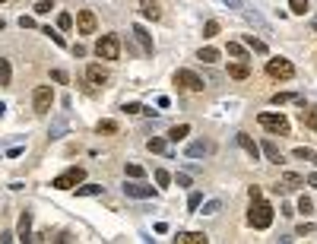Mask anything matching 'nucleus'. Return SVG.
I'll use <instances>...</instances> for the list:
<instances>
[{
	"label": "nucleus",
	"mask_w": 317,
	"mask_h": 244,
	"mask_svg": "<svg viewBox=\"0 0 317 244\" xmlns=\"http://www.w3.org/2000/svg\"><path fill=\"white\" fill-rule=\"evenodd\" d=\"M311 159H314V165H317V153H314V156H311Z\"/></svg>",
	"instance_id": "obj_55"
},
{
	"label": "nucleus",
	"mask_w": 317,
	"mask_h": 244,
	"mask_svg": "<svg viewBox=\"0 0 317 244\" xmlns=\"http://www.w3.org/2000/svg\"><path fill=\"white\" fill-rule=\"evenodd\" d=\"M292 156H295V159H311V156H314V149H308V146H298Z\"/></svg>",
	"instance_id": "obj_42"
},
{
	"label": "nucleus",
	"mask_w": 317,
	"mask_h": 244,
	"mask_svg": "<svg viewBox=\"0 0 317 244\" xmlns=\"http://www.w3.org/2000/svg\"><path fill=\"white\" fill-rule=\"evenodd\" d=\"M44 35H51V41H54V44H61V48H64V35H57V32H51V29H44Z\"/></svg>",
	"instance_id": "obj_44"
},
{
	"label": "nucleus",
	"mask_w": 317,
	"mask_h": 244,
	"mask_svg": "<svg viewBox=\"0 0 317 244\" xmlns=\"http://www.w3.org/2000/svg\"><path fill=\"white\" fill-rule=\"evenodd\" d=\"M124 193L133 197V200H149V197H156V187L143 184L140 178H130V181H124Z\"/></svg>",
	"instance_id": "obj_8"
},
{
	"label": "nucleus",
	"mask_w": 317,
	"mask_h": 244,
	"mask_svg": "<svg viewBox=\"0 0 317 244\" xmlns=\"http://www.w3.org/2000/svg\"><path fill=\"white\" fill-rule=\"evenodd\" d=\"M174 241H181V244H206V235L203 231H184V235H178Z\"/></svg>",
	"instance_id": "obj_21"
},
{
	"label": "nucleus",
	"mask_w": 317,
	"mask_h": 244,
	"mask_svg": "<svg viewBox=\"0 0 317 244\" xmlns=\"http://www.w3.org/2000/svg\"><path fill=\"white\" fill-rule=\"evenodd\" d=\"M124 174H127V178H143V165H137V162H130V165H124Z\"/></svg>",
	"instance_id": "obj_33"
},
{
	"label": "nucleus",
	"mask_w": 317,
	"mask_h": 244,
	"mask_svg": "<svg viewBox=\"0 0 317 244\" xmlns=\"http://www.w3.org/2000/svg\"><path fill=\"white\" fill-rule=\"evenodd\" d=\"M187 133H191V124H174L171 130H168V139H171V143H181Z\"/></svg>",
	"instance_id": "obj_22"
},
{
	"label": "nucleus",
	"mask_w": 317,
	"mask_h": 244,
	"mask_svg": "<svg viewBox=\"0 0 317 244\" xmlns=\"http://www.w3.org/2000/svg\"><path fill=\"white\" fill-rule=\"evenodd\" d=\"M225 7H232V10H241V0H225Z\"/></svg>",
	"instance_id": "obj_51"
},
{
	"label": "nucleus",
	"mask_w": 317,
	"mask_h": 244,
	"mask_svg": "<svg viewBox=\"0 0 317 244\" xmlns=\"http://www.w3.org/2000/svg\"><path fill=\"white\" fill-rule=\"evenodd\" d=\"M96 26H99V19L92 10H79L76 13V32L79 35H96Z\"/></svg>",
	"instance_id": "obj_9"
},
{
	"label": "nucleus",
	"mask_w": 317,
	"mask_h": 244,
	"mask_svg": "<svg viewBox=\"0 0 317 244\" xmlns=\"http://www.w3.org/2000/svg\"><path fill=\"white\" fill-rule=\"evenodd\" d=\"M273 105H289V102H298V105H304V99L298 95V92H276L273 99H269Z\"/></svg>",
	"instance_id": "obj_20"
},
{
	"label": "nucleus",
	"mask_w": 317,
	"mask_h": 244,
	"mask_svg": "<svg viewBox=\"0 0 317 244\" xmlns=\"http://www.w3.org/2000/svg\"><path fill=\"white\" fill-rule=\"evenodd\" d=\"M301 124L311 127V130H317V105H308V108L301 105Z\"/></svg>",
	"instance_id": "obj_18"
},
{
	"label": "nucleus",
	"mask_w": 317,
	"mask_h": 244,
	"mask_svg": "<svg viewBox=\"0 0 317 244\" xmlns=\"http://www.w3.org/2000/svg\"><path fill=\"white\" fill-rule=\"evenodd\" d=\"M99 133H117V121H99Z\"/></svg>",
	"instance_id": "obj_38"
},
{
	"label": "nucleus",
	"mask_w": 317,
	"mask_h": 244,
	"mask_svg": "<svg viewBox=\"0 0 317 244\" xmlns=\"http://www.w3.org/2000/svg\"><path fill=\"white\" fill-rule=\"evenodd\" d=\"M213 35H219V22H216V19H209L206 26H203V38H213Z\"/></svg>",
	"instance_id": "obj_39"
},
{
	"label": "nucleus",
	"mask_w": 317,
	"mask_h": 244,
	"mask_svg": "<svg viewBox=\"0 0 317 244\" xmlns=\"http://www.w3.org/2000/svg\"><path fill=\"white\" fill-rule=\"evenodd\" d=\"M124 111H127V114H143V105H137V102H130V105H124Z\"/></svg>",
	"instance_id": "obj_43"
},
{
	"label": "nucleus",
	"mask_w": 317,
	"mask_h": 244,
	"mask_svg": "<svg viewBox=\"0 0 317 244\" xmlns=\"http://www.w3.org/2000/svg\"><path fill=\"white\" fill-rule=\"evenodd\" d=\"M51 79H54V83H67V73H64V70H54Z\"/></svg>",
	"instance_id": "obj_48"
},
{
	"label": "nucleus",
	"mask_w": 317,
	"mask_h": 244,
	"mask_svg": "<svg viewBox=\"0 0 317 244\" xmlns=\"http://www.w3.org/2000/svg\"><path fill=\"white\" fill-rule=\"evenodd\" d=\"M10 79H13V70H10V61L0 57V86H10Z\"/></svg>",
	"instance_id": "obj_26"
},
{
	"label": "nucleus",
	"mask_w": 317,
	"mask_h": 244,
	"mask_svg": "<svg viewBox=\"0 0 317 244\" xmlns=\"http://www.w3.org/2000/svg\"><path fill=\"white\" fill-rule=\"evenodd\" d=\"M83 181H86V168L73 165V168H67L64 174H57V178L51 181V187L54 190H73L76 184H83Z\"/></svg>",
	"instance_id": "obj_2"
},
{
	"label": "nucleus",
	"mask_w": 317,
	"mask_h": 244,
	"mask_svg": "<svg viewBox=\"0 0 317 244\" xmlns=\"http://www.w3.org/2000/svg\"><path fill=\"white\" fill-rule=\"evenodd\" d=\"M225 54H229V57H235V61H244V57H248V51H244V44H238V41H229Z\"/></svg>",
	"instance_id": "obj_24"
},
{
	"label": "nucleus",
	"mask_w": 317,
	"mask_h": 244,
	"mask_svg": "<svg viewBox=\"0 0 317 244\" xmlns=\"http://www.w3.org/2000/svg\"><path fill=\"white\" fill-rule=\"evenodd\" d=\"M51 105H54V89L51 86H35V92H32V111L35 114H48Z\"/></svg>",
	"instance_id": "obj_5"
},
{
	"label": "nucleus",
	"mask_w": 317,
	"mask_h": 244,
	"mask_svg": "<svg viewBox=\"0 0 317 244\" xmlns=\"http://www.w3.org/2000/svg\"><path fill=\"white\" fill-rule=\"evenodd\" d=\"M298 187H304V178H301L298 171H286L283 178H279V184H276L279 193H292V190H298Z\"/></svg>",
	"instance_id": "obj_10"
},
{
	"label": "nucleus",
	"mask_w": 317,
	"mask_h": 244,
	"mask_svg": "<svg viewBox=\"0 0 317 244\" xmlns=\"http://www.w3.org/2000/svg\"><path fill=\"white\" fill-rule=\"evenodd\" d=\"M244 44H248L251 51H257V54H266V41H260V38H254V35H244Z\"/></svg>",
	"instance_id": "obj_25"
},
{
	"label": "nucleus",
	"mask_w": 317,
	"mask_h": 244,
	"mask_svg": "<svg viewBox=\"0 0 317 244\" xmlns=\"http://www.w3.org/2000/svg\"><path fill=\"white\" fill-rule=\"evenodd\" d=\"M260 153L266 156V162H276V165L283 162V153H279V146L273 143V139H263V143H260Z\"/></svg>",
	"instance_id": "obj_14"
},
{
	"label": "nucleus",
	"mask_w": 317,
	"mask_h": 244,
	"mask_svg": "<svg viewBox=\"0 0 317 244\" xmlns=\"http://www.w3.org/2000/svg\"><path fill=\"white\" fill-rule=\"evenodd\" d=\"M16 235H19V241H32V213H22V216H19Z\"/></svg>",
	"instance_id": "obj_15"
},
{
	"label": "nucleus",
	"mask_w": 317,
	"mask_h": 244,
	"mask_svg": "<svg viewBox=\"0 0 317 244\" xmlns=\"http://www.w3.org/2000/svg\"><path fill=\"white\" fill-rule=\"evenodd\" d=\"M311 29H314V32H317V13H314V22H311Z\"/></svg>",
	"instance_id": "obj_53"
},
{
	"label": "nucleus",
	"mask_w": 317,
	"mask_h": 244,
	"mask_svg": "<svg viewBox=\"0 0 317 244\" xmlns=\"http://www.w3.org/2000/svg\"><path fill=\"white\" fill-rule=\"evenodd\" d=\"M76 190V197H99L105 187H102V184H83V187H73Z\"/></svg>",
	"instance_id": "obj_23"
},
{
	"label": "nucleus",
	"mask_w": 317,
	"mask_h": 244,
	"mask_svg": "<svg viewBox=\"0 0 317 244\" xmlns=\"http://www.w3.org/2000/svg\"><path fill=\"white\" fill-rule=\"evenodd\" d=\"M200 203H203V193H200V190H194L191 197H187V209H191V213H197V209H200Z\"/></svg>",
	"instance_id": "obj_31"
},
{
	"label": "nucleus",
	"mask_w": 317,
	"mask_h": 244,
	"mask_svg": "<svg viewBox=\"0 0 317 244\" xmlns=\"http://www.w3.org/2000/svg\"><path fill=\"white\" fill-rule=\"evenodd\" d=\"M0 4H4V0H0Z\"/></svg>",
	"instance_id": "obj_56"
},
{
	"label": "nucleus",
	"mask_w": 317,
	"mask_h": 244,
	"mask_svg": "<svg viewBox=\"0 0 317 244\" xmlns=\"http://www.w3.org/2000/svg\"><path fill=\"white\" fill-rule=\"evenodd\" d=\"M248 225L251 228H269L273 225V206L263 203V200H254L251 213H248Z\"/></svg>",
	"instance_id": "obj_1"
},
{
	"label": "nucleus",
	"mask_w": 317,
	"mask_h": 244,
	"mask_svg": "<svg viewBox=\"0 0 317 244\" xmlns=\"http://www.w3.org/2000/svg\"><path fill=\"white\" fill-rule=\"evenodd\" d=\"M222 209V200H209V203H200V216H216Z\"/></svg>",
	"instance_id": "obj_28"
},
{
	"label": "nucleus",
	"mask_w": 317,
	"mask_h": 244,
	"mask_svg": "<svg viewBox=\"0 0 317 244\" xmlns=\"http://www.w3.org/2000/svg\"><path fill=\"white\" fill-rule=\"evenodd\" d=\"M174 181H178V187H191V174H187V171H178V174H174Z\"/></svg>",
	"instance_id": "obj_41"
},
{
	"label": "nucleus",
	"mask_w": 317,
	"mask_h": 244,
	"mask_svg": "<svg viewBox=\"0 0 317 244\" xmlns=\"http://www.w3.org/2000/svg\"><path fill=\"white\" fill-rule=\"evenodd\" d=\"M64 130H67V121L61 118V121H57V124L51 127V130H48V136H51V139H61V136H64Z\"/></svg>",
	"instance_id": "obj_34"
},
{
	"label": "nucleus",
	"mask_w": 317,
	"mask_h": 244,
	"mask_svg": "<svg viewBox=\"0 0 317 244\" xmlns=\"http://www.w3.org/2000/svg\"><path fill=\"white\" fill-rule=\"evenodd\" d=\"M257 121H260V127H263V130L276 133V136H279V133H283V136L289 133V118H286L283 111H279V114H276V111H263Z\"/></svg>",
	"instance_id": "obj_3"
},
{
	"label": "nucleus",
	"mask_w": 317,
	"mask_h": 244,
	"mask_svg": "<svg viewBox=\"0 0 317 244\" xmlns=\"http://www.w3.org/2000/svg\"><path fill=\"white\" fill-rule=\"evenodd\" d=\"M51 10H54V4H51V0H38V4H35V13H38V16H48Z\"/></svg>",
	"instance_id": "obj_37"
},
{
	"label": "nucleus",
	"mask_w": 317,
	"mask_h": 244,
	"mask_svg": "<svg viewBox=\"0 0 317 244\" xmlns=\"http://www.w3.org/2000/svg\"><path fill=\"white\" fill-rule=\"evenodd\" d=\"M96 54L102 61H117V57H121V38H117V35H102L96 41Z\"/></svg>",
	"instance_id": "obj_4"
},
{
	"label": "nucleus",
	"mask_w": 317,
	"mask_h": 244,
	"mask_svg": "<svg viewBox=\"0 0 317 244\" xmlns=\"http://www.w3.org/2000/svg\"><path fill=\"white\" fill-rule=\"evenodd\" d=\"M311 209H314V200H311V197H304V193H301V197H298V213H304V216H308Z\"/></svg>",
	"instance_id": "obj_36"
},
{
	"label": "nucleus",
	"mask_w": 317,
	"mask_h": 244,
	"mask_svg": "<svg viewBox=\"0 0 317 244\" xmlns=\"http://www.w3.org/2000/svg\"><path fill=\"white\" fill-rule=\"evenodd\" d=\"M213 153V143L209 139H194V143H187V156L191 159H206Z\"/></svg>",
	"instance_id": "obj_12"
},
{
	"label": "nucleus",
	"mask_w": 317,
	"mask_h": 244,
	"mask_svg": "<svg viewBox=\"0 0 317 244\" xmlns=\"http://www.w3.org/2000/svg\"><path fill=\"white\" fill-rule=\"evenodd\" d=\"M19 26L22 29H35V19L32 16H19Z\"/></svg>",
	"instance_id": "obj_45"
},
{
	"label": "nucleus",
	"mask_w": 317,
	"mask_h": 244,
	"mask_svg": "<svg viewBox=\"0 0 317 244\" xmlns=\"http://www.w3.org/2000/svg\"><path fill=\"white\" fill-rule=\"evenodd\" d=\"M86 79H89V86H105L108 83V70H105L102 64H89L86 67Z\"/></svg>",
	"instance_id": "obj_11"
},
{
	"label": "nucleus",
	"mask_w": 317,
	"mask_h": 244,
	"mask_svg": "<svg viewBox=\"0 0 317 244\" xmlns=\"http://www.w3.org/2000/svg\"><path fill=\"white\" fill-rule=\"evenodd\" d=\"M304 184H311V187H317V171H311L308 178H304Z\"/></svg>",
	"instance_id": "obj_50"
},
{
	"label": "nucleus",
	"mask_w": 317,
	"mask_h": 244,
	"mask_svg": "<svg viewBox=\"0 0 317 244\" xmlns=\"http://www.w3.org/2000/svg\"><path fill=\"white\" fill-rule=\"evenodd\" d=\"M248 197H251V203H254V200H263V193H260V187H248Z\"/></svg>",
	"instance_id": "obj_46"
},
{
	"label": "nucleus",
	"mask_w": 317,
	"mask_h": 244,
	"mask_svg": "<svg viewBox=\"0 0 317 244\" xmlns=\"http://www.w3.org/2000/svg\"><path fill=\"white\" fill-rule=\"evenodd\" d=\"M308 231H317V225H311V222H301L298 225V235H308Z\"/></svg>",
	"instance_id": "obj_47"
},
{
	"label": "nucleus",
	"mask_w": 317,
	"mask_h": 244,
	"mask_svg": "<svg viewBox=\"0 0 317 244\" xmlns=\"http://www.w3.org/2000/svg\"><path fill=\"white\" fill-rule=\"evenodd\" d=\"M140 10H143V16L156 22L162 16V7H159V0H140Z\"/></svg>",
	"instance_id": "obj_16"
},
{
	"label": "nucleus",
	"mask_w": 317,
	"mask_h": 244,
	"mask_svg": "<svg viewBox=\"0 0 317 244\" xmlns=\"http://www.w3.org/2000/svg\"><path fill=\"white\" fill-rule=\"evenodd\" d=\"M4 111H7V105H4V102H0V118H4Z\"/></svg>",
	"instance_id": "obj_52"
},
{
	"label": "nucleus",
	"mask_w": 317,
	"mask_h": 244,
	"mask_svg": "<svg viewBox=\"0 0 317 244\" xmlns=\"http://www.w3.org/2000/svg\"><path fill=\"white\" fill-rule=\"evenodd\" d=\"M197 61H203V64H216V61H219V51H216V48H200Z\"/></svg>",
	"instance_id": "obj_27"
},
{
	"label": "nucleus",
	"mask_w": 317,
	"mask_h": 244,
	"mask_svg": "<svg viewBox=\"0 0 317 244\" xmlns=\"http://www.w3.org/2000/svg\"><path fill=\"white\" fill-rule=\"evenodd\" d=\"M174 86H184L187 92H203V76L194 70H174Z\"/></svg>",
	"instance_id": "obj_6"
},
{
	"label": "nucleus",
	"mask_w": 317,
	"mask_h": 244,
	"mask_svg": "<svg viewBox=\"0 0 317 244\" xmlns=\"http://www.w3.org/2000/svg\"><path fill=\"white\" fill-rule=\"evenodd\" d=\"M266 73L273 79H292L295 76V64L286 61V57H273V61H266Z\"/></svg>",
	"instance_id": "obj_7"
},
{
	"label": "nucleus",
	"mask_w": 317,
	"mask_h": 244,
	"mask_svg": "<svg viewBox=\"0 0 317 244\" xmlns=\"http://www.w3.org/2000/svg\"><path fill=\"white\" fill-rule=\"evenodd\" d=\"M156 184H159V187H168V184H171V174H168L165 168H156Z\"/></svg>",
	"instance_id": "obj_35"
},
{
	"label": "nucleus",
	"mask_w": 317,
	"mask_h": 244,
	"mask_svg": "<svg viewBox=\"0 0 317 244\" xmlns=\"http://www.w3.org/2000/svg\"><path fill=\"white\" fill-rule=\"evenodd\" d=\"M229 76H232V79H248V76H251V64H248V61L232 64V67H229Z\"/></svg>",
	"instance_id": "obj_17"
},
{
	"label": "nucleus",
	"mask_w": 317,
	"mask_h": 244,
	"mask_svg": "<svg viewBox=\"0 0 317 244\" xmlns=\"http://www.w3.org/2000/svg\"><path fill=\"white\" fill-rule=\"evenodd\" d=\"M248 19H251V22H254V26H257V29H260L263 35L269 32V26H266V22H263V16H260V13H254V10H248Z\"/></svg>",
	"instance_id": "obj_32"
},
{
	"label": "nucleus",
	"mask_w": 317,
	"mask_h": 244,
	"mask_svg": "<svg viewBox=\"0 0 317 244\" xmlns=\"http://www.w3.org/2000/svg\"><path fill=\"white\" fill-rule=\"evenodd\" d=\"M289 10L295 16H304V13H308V0H289Z\"/></svg>",
	"instance_id": "obj_30"
},
{
	"label": "nucleus",
	"mask_w": 317,
	"mask_h": 244,
	"mask_svg": "<svg viewBox=\"0 0 317 244\" xmlns=\"http://www.w3.org/2000/svg\"><path fill=\"white\" fill-rule=\"evenodd\" d=\"M146 149H149V153H165V139H162V136H152V139H146Z\"/></svg>",
	"instance_id": "obj_29"
},
{
	"label": "nucleus",
	"mask_w": 317,
	"mask_h": 244,
	"mask_svg": "<svg viewBox=\"0 0 317 244\" xmlns=\"http://www.w3.org/2000/svg\"><path fill=\"white\" fill-rule=\"evenodd\" d=\"M235 139H238V146H241V149H244V153H248V156H251L254 162H257V159H260V146H257V143H254V139H251L248 133H238V136H235Z\"/></svg>",
	"instance_id": "obj_13"
},
{
	"label": "nucleus",
	"mask_w": 317,
	"mask_h": 244,
	"mask_svg": "<svg viewBox=\"0 0 317 244\" xmlns=\"http://www.w3.org/2000/svg\"><path fill=\"white\" fill-rule=\"evenodd\" d=\"M4 26H7V22H4V19H0V32H4Z\"/></svg>",
	"instance_id": "obj_54"
},
{
	"label": "nucleus",
	"mask_w": 317,
	"mask_h": 244,
	"mask_svg": "<svg viewBox=\"0 0 317 244\" xmlns=\"http://www.w3.org/2000/svg\"><path fill=\"white\" fill-rule=\"evenodd\" d=\"M133 35H137V41H140V48H143L146 54H152V35L143 29V26H133Z\"/></svg>",
	"instance_id": "obj_19"
},
{
	"label": "nucleus",
	"mask_w": 317,
	"mask_h": 244,
	"mask_svg": "<svg viewBox=\"0 0 317 244\" xmlns=\"http://www.w3.org/2000/svg\"><path fill=\"white\" fill-rule=\"evenodd\" d=\"M156 105H159V108H168L171 99H168V95H159V99H156Z\"/></svg>",
	"instance_id": "obj_49"
},
{
	"label": "nucleus",
	"mask_w": 317,
	"mask_h": 244,
	"mask_svg": "<svg viewBox=\"0 0 317 244\" xmlns=\"http://www.w3.org/2000/svg\"><path fill=\"white\" fill-rule=\"evenodd\" d=\"M57 26H61L64 32H67V29H73V16H70V13H61V16H57Z\"/></svg>",
	"instance_id": "obj_40"
}]
</instances>
